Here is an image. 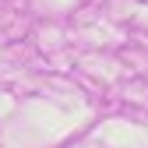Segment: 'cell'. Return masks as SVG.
I'll use <instances>...</instances> for the list:
<instances>
[{
  "label": "cell",
  "instance_id": "cell-1",
  "mask_svg": "<svg viewBox=\"0 0 148 148\" xmlns=\"http://www.w3.org/2000/svg\"><path fill=\"white\" fill-rule=\"evenodd\" d=\"M141 4H145V7H148V0H141Z\"/></svg>",
  "mask_w": 148,
  "mask_h": 148
}]
</instances>
